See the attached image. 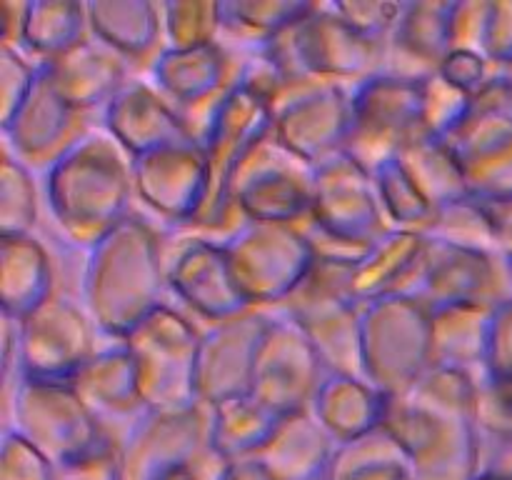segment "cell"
Masks as SVG:
<instances>
[{
	"mask_svg": "<svg viewBox=\"0 0 512 480\" xmlns=\"http://www.w3.org/2000/svg\"><path fill=\"white\" fill-rule=\"evenodd\" d=\"M478 375L433 365L408 393L390 398L385 428L405 450L413 480H473L483 435Z\"/></svg>",
	"mask_w": 512,
	"mask_h": 480,
	"instance_id": "cell-1",
	"label": "cell"
},
{
	"mask_svg": "<svg viewBox=\"0 0 512 480\" xmlns=\"http://www.w3.org/2000/svg\"><path fill=\"white\" fill-rule=\"evenodd\" d=\"M168 258L148 220L130 213L88 250L83 308L100 333L125 340L165 303Z\"/></svg>",
	"mask_w": 512,
	"mask_h": 480,
	"instance_id": "cell-2",
	"label": "cell"
},
{
	"mask_svg": "<svg viewBox=\"0 0 512 480\" xmlns=\"http://www.w3.org/2000/svg\"><path fill=\"white\" fill-rule=\"evenodd\" d=\"M43 185L60 233L90 250L130 215L133 165L108 133H88L45 173Z\"/></svg>",
	"mask_w": 512,
	"mask_h": 480,
	"instance_id": "cell-3",
	"label": "cell"
},
{
	"mask_svg": "<svg viewBox=\"0 0 512 480\" xmlns=\"http://www.w3.org/2000/svg\"><path fill=\"white\" fill-rule=\"evenodd\" d=\"M258 53L273 65L280 78H318L328 83H363L383 73L388 43H378L350 28L330 3H315L313 10L258 45Z\"/></svg>",
	"mask_w": 512,
	"mask_h": 480,
	"instance_id": "cell-4",
	"label": "cell"
},
{
	"mask_svg": "<svg viewBox=\"0 0 512 480\" xmlns=\"http://www.w3.org/2000/svg\"><path fill=\"white\" fill-rule=\"evenodd\" d=\"M273 133V110L265 95L238 78L235 88L220 100L203 130L208 193L193 228L230 235L245 220L230 208V188L250 150Z\"/></svg>",
	"mask_w": 512,
	"mask_h": 480,
	"instance_id": "cell-5",
	"label": "cell"
},
{
	"mask_svg": "<svg viewBox=\"0 0 512 480\" xmlns=\"http://www.w3.org/2000/svg\"><path fill=\"white\" fill-rule=\"evenodd\" d=\"M365 380L388 398L408 393L433 368L430 308L413 295H385L360 308Z\"/></svg>",
	"mask_w": 512,
	"mask_h": 480,
	"instance_id": "cell-6",
	"label": "cell"
},
{
	"mask_svg": "<svg viewBox=\"0 0 512 480\" xmlns=\"http://www.w3.org/2000/svg\"><path fill=\"white\" fill-rule=\"evenodd\" d=\"M350 268L353 265L315 260L308 278L278 310L308 335L328 373L365 378L360 305L348 288Z\"/></svg>",
	"mask_w": 512,
	"mask_h": 480,
	"instance_id": "cell-7",
	"label": "cell"
},
{
	"mask_svg": "<svg viewBox=\"0 0 512 480\" xmlns=\"http://www.w3.org/2000/svg\"><path fill=\"white\" fill-rule=\"evenodd\" d=\"M220 243L240 293L253 308H280L318 260L300 225L245 220Z\"/></svg>",
	"mask_w": 512,
	"mask_h": 480,
	"instance_id": "cell-8",
	"label": "cell"
},
{
	"mask_svg": "<svg viewBox=\"0 0 512 480\" xmlns=\"http://www.w3.org/2000/svg\"><path fill=\"white\" fill-rule=\"evenodd\" d=\"M203 333L170 305L155 308L128 338L145 410H183L198 403L195 370Z\"/></svg>",
	"mask_w": 512,
	"mask_h": 480,
	"instance_id": "cell-9",
	"label": "cell"
},
{
	"mask_svg": "<svg viewBox=\"0 0 512 480\" xmlns=\"http://www.w3.org/2000/svg\"><path fill=\"white\" fill-rule=\"evenodd\" d=\"M5 428L23 435L55 465L73 463L115 445V438L98 423L73 385L15 380L8 400Z\"/></svg>",
	"mask_w": 512,
	"mask_h": 480,
	"instance_id": "cell-10",
	"label": "cell"
},
{
	"mask_svg": "<svg viewBox=\"0 0 512 480\" xmlns=\"http://www.w3.org/2000/svg\"><path fill=\"white\" fill-rule=\"evenodd\" d=\"M350 138L345 155L368 173L423 135V80L378 73L350 90Z\"/></svg>",
	"mask_w": 512,
	"mask_h": 480,
	"instance_id": "cell-11",
	"label": "cell"
},
{
	"mask_svg": "<svg viewBox=\"0 0 512 480\" xmlns=\"http://www.w3.org/2000/svg\"><path fill=\"white\" fill-rule=\"evenodd\" d=\"M273 135L313 168L345 155L353 123L350 90L318 78L285 80L270 98Z\"/></svg>",
	"mask_w": 512,
	"mask_h": 480,
	"instance_id": "cell-12",
	"label": "cell"
},
{
	"mask_svg": "<svg viewBox=\"0 0 512 480\" xmlns=\"http://www.w3.org/2000/svg\"><path fill=\"white\" fill-rule=\"evenodd\" d=\"M315 170L270 133L238 168L230 208L240 220L298 225L313 210Z\"/></svg>",
	"mask_w": 512,
	"mask_h": 480,
	"instance_id": "cell-13",
	"label": "cell"
},
{
	"mask_svg": "<svg viewBox=\"0 0 512 480\" xmlns=\"http://www.w3.org/2000/svg\"><path fill=\"white\" fill-rule=\"evenodd\" d=\"M448 145L460 160L470 198L480 203L512 198V90L500 70L475 95L468 118Z\"/></svg>",
	"mask_w": 512,
	"mask_h": 480,
	"instance_id": "cell-14",
	"label": "cell"
},
{
	"mask_svg": "<svg viewBox=\"0 0 512 480\" xmlns=\"http://www.w3.org/2000/svg\"><path fill=\"white\" fill-rule=\"evenodd\" d=\"M18 323L20 345L15 380L73 385L80 370L100 350L88 310L60 293Z\"/></svg>",
	"mask_w": 512,
	"mask_h": 480,
	"instance_id": "cell-15",
	"label": "cell"
},
{
	"mask_svg": "<svg viewBox=\"0 0 512 480\" xmlns=\"http://www.w3.org/2000/svg\"><path fill=\"white\" fill-rule=\"evenodd\" d=\"M208 448V408L145 410L118 438L120 480H168Z\"/></svg>",
	"mask_w": 512,
	"mask_h": 480,
	"instance_id": "cell-16",
	"label": "cell"
},
{
	"mask_svg": "<svg viewBox=\"0 0 512 480\" xmlns=\"http://www.w3.org/2000/svg\"><path fill=\"white\" fill-rule=\"evenodd\" d=\"M405 295H413L430 310L450 305L495 308L512 295L510 265L498 253L428 238L423 265Z\"/></svg>",
	"mask_w": 512,
	"mask_h": 480,
	"instance_id": "cell-17",
	"label": "cell"
},
{
	"mask_svg": "<svg viewBox=\"0 0 512 480\" xmlns=\"http://www.w3.org/2000/svg\"><path fill=\"white\" fill-rule=\"evenodd\" d=\"M328 375L308 335L283 313H273L260 345L250 395L280 418L310 410L320 383Z\"/></svg>",
	"mask_w": 512,
	"mask_h": 480,
	"instance_id": "cell-18",
	"label": "cell"
},
{
	"mask_svg": "<svg viewBox=\"0 0 512 480\" xmlns=\"http://www.w3.org/2000/svg\"><path fill=\"white\" fill-rule=\"evenodd\" d=\"M273 313L248 308L245 313L213 323L203 333L195 370V390L203 408H215L230 398L250 393L260 345Z\"/></svg>",
	"mask_w": 512,
	"mask_h": 480,
	"instance_id": "cell-19",
	"label": "cell"
},
{
	"mask_svg": "<svg viewBox=\"0 0 512 480\" xmlns=\"http://www.w3.org/2000/svg\"><path fill=\"white\" fill-rule=\"evenodd\" d=\"M308 218L325 233L358 245L378 243L393 230L385 218L373 173L350 155H340L315 170L313 210Z\"/></svg>",
	"mask_w": 512,
	"mask_h": 480,
	"instance_id": "cell-20",
	"label": "cell"
},
{
	"mask_svg": "<svg viewBox=\"0 0 512 480\" xmlns=\"http://www.w3.org/2000/svg\"><path fill=\"white\" fill-rule=\"evenodd\" d=\"M88 118V113L73 108L53 88L48 73L38 63L33 90L13 115V120L3 125L8 153L30 170L48 173L68 150H73L90 133Z\"/></svg>",
	"mask_w": 512,
	"mask_h": 480,
	"instance_id": "cell-21",
	"label": "cell"
},
{
	"mask_svg": "<svg viewBox=\"0 0 512 480\" xmlns=\"http://www.w3.org/2000/svg\"><path fill=\"white\" fill-rule=\"evenodd\" d=\"M138 198L155 215L193 228L208 193L203 143L173 145L130 158Z\"/></svg>",
	"mask_w": 512,
	"mask_h": 480,
	"instance_id": "cell-22",
	"label": "cell"
},
{
	"mask_svg": "<svg viewBox=\"0 0 512 480\" xmlns=\"http://www.w3.org/2000/svg\"><path fill=\"white\" fill-rule=\"evenodd\" d=\"M150 75L155 88L185 115L190 125V118L195 115H203L208 125L220 100L238 83L240 65L223 43H210L193 50L165 48L150 65Z\"/></svg>",
	"mask_w": 512,
	"mask_h": 480,
	"instance_id": "cell-23",
	"label": "cell"
},
{
	"mask_svg": "<svg viewBox=\"0 0 512 480\" xmlns=\"http://www.w3.org/2000/svg\"><path fill=\"white\" fill-rule=\"evenodd\" d=\"M105 133L130 155L203 143L185 115L145 80H130L103 110Z\"/></svg>",
	"mask_w": 512,
	"mask_h": 480,
	"instance_id": "cell-24",
	"label": "cell"
},
{
	"mask_svg": "<svg viewBox=\"0 0 512 480\" xmlns=\"http://www.w3.org/2000/svg\"><path fill=\"white\" fill-rule=\"evenodd\" d=\"M168 288L213 323L253 308L235 283L223 243L203 235L183 240L168 260Z\"/></svg>",
	"mask_w": 512,
	"mask_h": 480,
	"instance_id": "cell-25",
	"label": "cell"
},
{
	"mask_svg": "<svg viewBox=\"0 0 512 480\" xmlns=\"http://www.w3.org/2000/svg\"><path fill=\"white\" fill-rule=\"evenodd\" d=\"M43 70L48 73L53 88L68 100L73 108L83 113L108 108L110 100L130 83L128 60L88 35L80 45L53 60H45Z\"/></svg>",
	"mask_w": 512,
	"mask_h": 480,
	"instance_id": "cell-26",
	"label": "cell"
},
{
	"mask_svg": "<svg viewBox=\"0 0 512 480\" xmlns=\"http://www.w3.org/2000/svg\"><path fill=\"white\" fill-rule=\"evenodd\" d=\"M73 390L108 433L110 425L128 430L145 413L135 360L123 340L100 348L73 380Z\"/></svg>",
	"mask_w": 512,
	"mask_h": 480,
	"instance_id": "cell-27",
	"label": "cell"
},
{
	"mask_svg": "<svg viewBox=\"0 0 512 480\" xmlns=\"http://www.w3.org/2000/svg\"><path fill=\"white\" fill-rule=\"evenodd\" d=\"M338 440L310 410L285 415L255 458L278 480H330Z\"/></svg>",
	"mask_w": 512,
	"mask_h": 480,
	"instance_id": "cell-28",
	"label": "cell"
},
{
	"mask_svg": "<svg viewBox=\"0 0 512 480\" xmlns=\"http://www.w3.org/2000/svg\"><path fill=\"white\" fill-rule=\"evenodd\" d=\"M450 10H453V0L403 3V13L388 40L385 68L390 60H403L390 73L418 80L438 73L440 63L450 53Z\"/></svg>",
	"mask_w": 512,
	"mask_h": 480,
	"instance_id": "cell-29",
	"label": "cell"
},
{
	"mask_svg": "<svg viewBox=\"0 0 512 480\" xmlns=\"http://www.w3.org/2000/svg\"><path fill=\"white\" fill-rule=\"evenodd\" d=\"M428 238L423 233L390 230L370 245L368 253L350 268L348 288L355 303L363 305L385 295H405L423 265Z\"/></svg>",
	"mask_w": 512,
	"mask_h": 480,
	"instance_id": "cell-30",
	"label": "cell"
},
{
	"mask_svg": "<svg viewBox=\"0 0 512 480\" xmlns=\"http://www.w3.org/2000/svg\"><path fill=\"white\" fill-rule=\"evenodd\" d=\"M88 28L93 38L125 60H148L163 53V3L153 0H90Z\"/></svg>",
	"mask_w": 512,
	"mask_h": 480,
	"instance_id": "cell-31",
	"label": "cell"
},
{
	"mask_svg": "<svg viewBox=\"0 0 512 480\" xmlns=\"http://www.w3.org/2000/svg\"><path fill=\"white\" fill-rule=\"evenodd\" d=\"M390 398L358 375L328 373L310 403V413L338 443L383 428Z\"/></svg>",
	"mask_w": 512,
	"mask_h": 480,
	"instance_id": "cell-32",
	"label": "cell"
},
{
	"mask_svg": "<svg viewBox=\"0 0 512 480\" xmlns=\"http://www.w3.org/2000/svg\"><path fill=\"white\" fill-rule=\"evenodd\" d=\"M58 293L48 250L33 235H0V303L3 313L25 318Z\"/></svg>",
	"mask_w": 512,
	"mask_h": 480,
	"instance_id": "cell-33",
	"label": "cell"
},
{
	"mask_svg": "<svg viewBox=\"0 0 512 480\" xmlns=\"http://www.w3.org/2000/svg\"><path fill=\"white\" fill-rule=\"evenodd\" d=\"M493 308L488 305H450L430 310L433 365L480 375L488 358Z\"/></svg>",
	"mask_w": 512,
	"mask_h": 480,
	"instance_id": "cell-34",
	"label": "cell"
},
{
	"mask_svg": "<svg viewBox=\"0 0 512 480\" xmlns=\"http://www.w3.org/2000/svg\"><path fill=\"white\" fill-rule=\"evenodd\" d=\"M208 413L210 448L223 455L225 460L258 455L283 420L250 393L225 400V403L210 408Z\"/></svg>",
	"mask_w": 512,
	"mask_h": 480,
	"instance_id": "cell-35",
	"label": "cell"
},
{
	"mask_svg": "<svg viewBox=\"0 0 512 480\" xmlns=\"http://www.w3.org/2000/svg\"><path fill=\"white\" fill-rule=\"evenodd\" d=\"M398 163L435 210L470 198L468 180L448 140L420 135L400 150Z\"/></svg>",
	"mask_w": 512,
	"mask_h": 480,
	"instance_id": "cell-36",
	"label": "cell"
},
{
	"mask_svg": "<svg viewBox=\"0 0 512 480\" xmlns=\"http://www.w3.org/2000/svg\"><path fill=\"white\" fill-rule=\"evenodd\" d=\"M90 35L88 8L75 0H28L23 53L38 63L53 60L83 43Z\"/></svg>",
	"mask_w": 512,
	"mask_h": 480,
	"instance_id": "cell-37",
	"label": "cell"
},
{
	"mask_svg": "<svg viewBox=\"0 0 512 480\" xmlns=\"http://www.w3.org/2000/svg\"><path fill=\"white\" fill-rule=\"evenodd\" d=\"M330 480H413L408 458L388 428L338 445Z\"/></svg>",
	"mask_w": 512,
	"mask_h": 480,
	"instance_id": "cell-38",
	"label": "cell"
},
{
	"mask_svg": "<svg viewBox=\"0 0 512 480\" xmlns=\"http://www.w3.org/2000/svg\"><path fill=\"white\" fill-rule=\"evenodd\" d=\"M310 0H220L223 30L253 40L255 48L303 20L313 10Z\"/></svg>",
	"mask_w": 512,
	"mask_h": 480,
	"instance_id": "cell-39",
	"label": "cell"
},
{
	"mask_svg": "<svg viewBox=\"0 0 512 480\" xmlns=\"http://www.w3.org/2000/svg\"><path fill=\"white\" fill-rule=\"evenodd\" d=\"M373 180L390 228L423 235L428 233L438 210L425 200V195L410 180L398 158L388 160L378 170H373Z\"/></svg>",
	"mask_w": 512,
	"mask_h": 480,
	"instance_id": "cell-40",
	"label": "cell"
},
{
	"mask_svg": "<svg viewBox=\"0 0 512 480\" xmlns=\"http://www.w3.org/2000/svg\"><path fill=\"white\" fill-rule=\"evenodd\" d=\"M220 0H168L163 3L165 48L193 50L220 43Z\"/></svg>",
	"mask_w": 512,
	"mask_h": 480,
	"instance_id": "cell-41",
	"label": "cell"
},
{
	"mask_svg": "<svg viewBox=\"0 0 512 480\" xmlns=\"http://www.w3.org/2000/svg\"><path fill=\"white\" fill-rule=\"evenodd\" d=\"M38 223V185L33 170L5 150L0 163V235H33Z\"/></svg>",
	"mask_w": 512,
	"mask_h": 480,
	"instance_id": "cell-42",
	"label": "cell"
},
{
	"mask_svg": "<svg viewBox=\"0 0 512 480\" xmlns=\"http://www.w3.org/2000/svg\"><path fill=\"white\" fill-rule=\"evenodd\" d=\"M425 238L443 240V243L460 245V248L498 253L493 230H490L488 213H485V205L475 198H465L460 200V203L440 208L438 213H435V220L433 225H430L428 233H425ZM500 258H503V255H500Z\"/></svg>",
	"mask_w": 512,
	"mask_h": 480,
	"instance_id": "cell-43",
	"label": "cell"
},
{
	"mask_svg": "<svg viewBox=\"0 0 512 480\" xmlns=\"http://www.w3.org/2000/svg\"><path fill=\"white\" fill-rule=\"evenodd\" d=\"M473 100L468 93L453 88L440 73L423 78V135L448 140L468 118Z\"/></svg>",
	"mask_w": 512,
	"mask_h": 480,
	"instance_id": "cell-44",
	"label": "cell"
},
{
	"mask_svg": "<svg viewBox=\"0 0 512 480\" xmlns=\"http://www.w3.org/2000/svg\"><path fill=\"white\" fill-rule=\"evenodd\" d=\"M58 465L45 458L33 443L5 428L0 440V480H55Z\"/></svg>",
	"mask_w": 512,
	"mask_h": 480,
	"instance_id": "cell-45",
	"label": "cell"
},
{
	"mask_svg": "<svg viewBox=\"0 0 512 480\" xmlns=\"http://www.w3.org/2000/svg\"><path fill=\"white\" fill-rule=\"evenodd\" d=\"M330 5L350 28L378 43H388L403 13V3L395 0H338Z\"/></svg>",
	"mask_w": 512,
	"mask_h": 480,
	"instance_id": "cell-46",
	"label": "cell"
},
{
	"mask_svg": "<svg viewBox=\"0 0 512 480\" xmlns=\"http://www.w3.org/2000/svg\"><path fill=\"white\" fill-rule=\"evenodd\" d=\"M35 78H38V63H30L25 53L0 50V128L10 123L25 103Z\"/></svg>",
	"mask_w": 512,
	"mask_h": 480,
	"instance_id": "cell-47",
	"label": "cell"
},
{
	"mask_svg": "<svg viewBox=\"0 0 512 480\" xmlns=\"http://www.w3.org/2000/svg\"><path fill=\"white\" fill-rule=\"evenodd\" d=\"M490 5L493 0H453L450 10V50L485 55Z\"/></svg>",
	"mask_w": 512,
	"mask_h": 480,
	"instance_id": "cell-48",
	"label": "cell"
},
{
	"mask_svg": "<svg viewBox=\"0 0 512 480\" xmlns=\"http://www.w3.org/2000/svg\"><path fill=\"white\" fill-rule=\"evenodd\" d=\"M438 73L448 80L453 88L463 90L470 98L483 93L490 80L498 75V68H493L485 55L468 53V50H450L445 60L440 63Z\"/></svg>",
	"mask_w": 512,
	"mask_h": 480,
	"instance_id": "cell-49",
	"label": "cell"
},
{
	"mask_svg": "<svg viewBox=\"0 0 512 480\" xmlns=\"http://www.w3.org/2000/svg\"><path fill=\"white\" fill-rule=\"evenodd\" d=\"M483 373L512 380V295L493 308L488 358Z\"/></svg>",
	"mask_w": 512,
	"mask_h": 480,
	"instance_id": "cell-50",
	"label": "cell"
},
{
	"mask_svg": "<svg viewBox=\"0 0 512 480\" xmlns=\"http://www.w3.org/2000/svg\"><path fill=\"white\" fill-rule=\"evenodd\" d=\"M485 58L498 70L512 65V0H493L490 5Z\"/></svg>",
	"mask_w": 512,
	"mask_h": 480,
	"instance_id": "cell-51",
	"label": "cell"
},
{
	"mask_svg": "<svg viewBox=\"0 0 512 480\" xmlns=\"http://www.w3.org/2000/svg\"><path fill=\"white\" fill-rule=\"evenodd\" d=\"M55 480H120L118 443L73 460V463L60 465Z\"/></svg>",
	"mask_w": 512,
	"mask_h": 480,
	"instance_id": "cell-52",
	"label": "cell"
},
{
	"mask_svg": "<svg viewBox=\"0 0 512 480\" xmlns=\"http://www.w3.org/2000/svg\"><path fill=\"white\" fill-rule=\"evenodd\" d=\"M473 480H512V438H483V453Z\"/></svg>",
	"mask_w": 512,
	"mask_h": 480,
	"instance_id": "cell-53",
	"label": "cell"
},
{
	"mask_svg": "<svg viewBox=\"0 0 512 480\" xmlns=\"http://www.w3.org/2000/svg\"><path fill=\"white\" fill-rule=\"evenodd\" d=\"M0 50L23 53L25 18H28V0H3L0 3Z\"/></svg>",
	"mask_w": 512,
	"mask_h": 480,
	"instance_id": "cell-54",
	"label": "cell"
},
{
	"mask_svg": "<svg viewBox=\"0 0 512 480\" xmlns=\"http://www.w3.org/2000/svg\"><path fill=\"white\" fill-rule=\"evenodd\" d=\"M483 205L490 220V230H493L495 248L508 263H512V198Z\"/></svg>",
	"mask_w": 512,
	"mask_h": 480,
	"instance_id": "cell-55",
	"label": "cell"
},
{
	"mask_svg": "<svg viewBox=\"0 0 512 480\" xmlns=\"http://www.w3.org/2000/svg\"><path fill=\"white\" fill-rule=\"evenodd\" d=\"M223 480H278L258 458H238L228 460Z\"/></svg>",
	"mask_w": 512,
	"mask_h": 480,
	"instance_id": "cell-56",
	"label": "cell"
},
{
	"mask_svg": "<svg viewBox=\"0 0 512 480\" xmlns=\"http://www.w3.org/2000/svg\"><path fill=\"white\" fill-rule=\"evenodd\" d=\"M168 480H198V478H195V473H193V465H190V468H185V470H178V473H173V475H170Z\"/></svg>",
	"mask_w": 512,
	"mask_h": 480,
	"instance_id": "cell-57",
	"label": "cell"
},
{
	"mask_svg": "<svg viewBox=\"0 0 512 480\" xmlns=\"http://www.w3.org/2000/svg\"><path fill=\"white\" fill-rule=\"evenodd\" d=\"M500 75H503V78H505V83H508V85H510V90H512V65H510V68L500 70Z\"/></svg>",
	"mask_w": 512,
	"mask_h": 480,
	"instance_id": "cell-58",
	"label": "cell"
},
{
	"mask_svg": "<svg viewBox=\"0 0 512 480\" xmlns=\"http://www.w3.org/2000/svg\"><path fill=\"white\" fill-rule=\"evenodd\" d=\"M510 265V275H512V263H508Z\"/></svg>",
	"mask_w": 512,
	"mask_h": 480,
	"instance_id": "cell-59",
	"label": "cell"
}]
</instances>
